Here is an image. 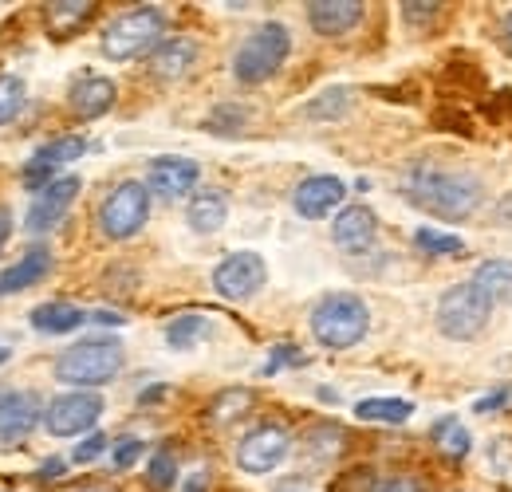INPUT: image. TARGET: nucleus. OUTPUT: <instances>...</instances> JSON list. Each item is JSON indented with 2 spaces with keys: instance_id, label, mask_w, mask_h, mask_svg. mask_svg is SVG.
<instances>
[{
  "instance_id": "f257e3e1",
  "label": "nucleus",
  "mask_w": 512,
  "mask_h": 492,
  "mask_svg": "<svg viewBox=\"0 0 512 492\" xmlns=\"http://www.w3.org/2000/svg\"><path fill=\"white\" fill-rule=\"evenodd\" d=\"M402 193L410 205H418L422 213L438 217V221H465L481 209L485 185L477 182L469 170H446V166H410L402 174Z\"/></svg>"
},
{
  "instance_id": "f03ea898",
  "label": "nucleus",
  "mask_w": 512,
  "mask_h": 492,
  "mask_svg": "<svg viewBox=\"0 0 512 492\" xmlns=\"http://www.w3.org/2000/svg\"><path fill=\"white\" fill-rule=\"evenodd\" d=\"M371 327V311L351 292H331L312 308V335L327 351H347L355 347Z\"/></svg>"
},
{
  "instance_id": "7ed1b4c3",
  "label": "nucleus",
  "mask_w": 512,
  "mask_h": 492,
  "mask_svg": "<svg viewBox=\"0 0 512 492\" xmlns=\"http://www.w3.org/2000/svg\"><path fill=\"white\" fill-rule=\"evenodd\" d=\"M162 32H166V16L162 8H130L123 16H115L103 32V56L115 63L134 60V56H146L162 44Z\"/></svg>"
},
{
  "instance_id": "20e7f679",
  "label": "nucleus",
  "mask_w": 512,
  "mask_h": 492,
  "mask_svg": "<svg viewBox=\"0 0 512 492\" xmlns=\"http://www.w3.org/2000/svg\"><path fill=\"white\" fill-rule=\"evenodd\" d=\"M489 315H493V300L469 280V284H457V288H449L446 296L438 300V331L453 339V343H469V339H477L481 331H485V323H489Z\"/></svg>"
},
{
  "instance_id": "39448f33",
  "label": "nucleus",
  "mask_w": 512,
  "mask_h": 492,
  "mask_svg": "<svg viewBox=\"0 0 512 492\" xmlns=\"http://www.w3.org/2000/svg\"><path fill=\"white\" fill-rule=\"evenodd\" d=\"M288 52H292L288 28H284V24H260L253 36L237 48V56H233V75H237L241 83H264V79H272V75L284 67Z\"/></svg>"
},
{
  "instance_id": "423d86ee",
  "label": "nucleus",
  "mask_w": 512,
  "mask_h": 492,
  "mask_svg": "<svg viewBox=\"0 0 512 492\" xmlns=\"http://www.w3.org/2000/svg\"><path fill=\"white\" fill-rule=\"evenodd\" d=\"M119 370H123V347L107 339L75 343L56 359V378L67 386H99V382H111Z\"/></svg>"
},
{
  "instance_id": "0eeeda50",
  "label": "nucleus",
  "mask_w": 512,
  "mask_h": 492,
  "mask_svg": "<svg viewBox=\"0 0 512 492\" xmlns=\"http://www.w3.org/2000/svg\"><path fill=\"white\" fill-rule=\"evenodd\" d=\"M146 217H150V189H146V182H134V178L115 185L107 193V201L99 205V229L111 241L134 237L146 225Z\"/></svg>"
},
{
  "instance_id": "6e6552de",
  "label": "nucleus",
  "mask_w": 512,
  "mask_h": 492,
  "mask_svg": "<svg viewBox=\"0 0 512 492\" xmlns=\"http://www.w3.org/2000/svg\"><path fill=\"white\" fill-rule=\"evenodd\" d=\"M103 418V398L91 390H71L48 402L44 410V426L52 437H79V433L95 430Z\"/></svg>"
},
{
  "instance_id": "1a4fd4ad",
  "label": "nucleus",
  "mask_w": 512,
  "mask_h": 492,
  "mask_svg": "<svg viewBox=\"0 0 512 492\" xmlns=\"http://www.w3.org/2000/svg\"><path fill=\"white\" fill-rule=\"evenodd\" d=\"M264 280H268V268L260 252H229L213 272V288L225 300H249L264 288Z\"/></svg>"
},
{
  "instance_id": "9d476101",
  "label": "nucleus",
  "mask_w": 512,
  "mask_h": 492,
  "mask_svg": "<svg viewBox=\"0 0 512 492\" xmlns=\"http://www.w3.org/2000/svg\"><path fill=\"white\" fill-rule=\"evenodd\" d=\"M288 449H292L288 430H280V426H256L237 445V465L245 473H253V477H264V473H272L288 457Z\"/></svg>"
},
{
  "instance_id": "9b49d317",
  "label": "nucleus",
  "mask_w": 512,
  "mask_h": 492,
  "mask_svg": "<svg viewBox=\"0 0 512 492\" xmlns=\"http://www.w3.org/2000/svg\"><path fill=\"white\" fill-rule=\"evenodd\" d=\"M75 193H79V178H56V182L44 185V189L32 197V205H28V217H24L28 233H52L67 217Z\"/></svg>"
},
{
  "instance_id": "f8f14e48",
  "label": "nucleus",
  "mask_w": 512,
  "mask_h": 492,
  "mask_svg": "<svg viewBox=\"0 0 512 492\" xmlns=\"http://www.w3.org/2000/svg\"><path fill=\"white\" fill-rule=\"evenodd\" d=\"M44 418V402L32 390H0V441L16 445Z\"/></svg>"
},
{
  "instance_id": "ddd939ff",
  "label": "nucleus",
  "mask_w": 512,
  "mask_h": 492,
  "mask_svg": "<svg viewBox=\"0 0 512 492\" xmlns=\"http://www.w3.org/2000/svg\"><path fill=\"white\" fill-rule=\"evenodd\" d=\"M343 197H347V185L339 182V178H331V174H316V178H308V182L296 185L292 205H296V213H300V217L320 221V217L335 213V209L343 205Z\"/></svg>"
},
{
  "instance_id": "4468645a",
  "label": "nucleus",
  "mask_w": 512,
  "mask_h": 492,
  "mask_svg": "<svg viewBox=\"0 0 512 492\" xmlns=\"http://www.w3.org/2000/svg\"><path fill=\"white\" fill-rule=\"evenodd\" d=\"M197 178H201V170H197L193 158L166 154V158H154L150 162V182H146V189L158 193V197H166V201H174V197H186L193 185H197Z\"/></svg>"
},
{
  "instance_id": "2eb2a0df",
  "label": "nucleus",
  "mask_w": 512,
  "mask_h": 492,
  "mask_svg": "<svg viewBox=\"0 0 512 492\" xmlns=\"http://www.w3.org/2000/svg\"><path fill=\"white\" fill-rule=\"evenodd\" d=\"M115 83L107 79V75H91V71H83L75 83H71V91H67V103H71V111L79 115V119H99V115H107L111 107H115Z\"/></svg>"
},
{
  "instance_id": "dca6fc26",
  "label": "nucleus",
  "mask_w": 512,
  "mask_h": 492,
  "mask_svg": "<svg viewBox=\"0 0 512 492\" xmlns=\"http://www.w3.org/2000/svg\"><path fill=\"white\" fill-rule=\"evenodd\" d=\"M379 237V221L367 205H347L335 225H331V241L343 248V252H367Z\"/></svg>"
},
{
  "instance_id": "f3484780",
  "label": "nucleus",
  "mask_w": 512,
  "mask_h": 492,
  "mask_svg": "<svg viewBox=\"0 0 512 492\" xmlns=\"http://www.w3.org/2000/svg\"><path fill=\"white\" fill-rule=\"evenodd\" d=\"M83 150H87V142H83L79 134L52 138V142H48V146H40V150H36V158L28 162V174H24V182H28L32 189H36V193H40V182H48L56 166H71L75 158H83Z\"/></svg>"
},
{
  "instance_id": "a211bd4d",
  "label": "nucleus",
  "mask_w": 512,
  "mask_h": 492,
  "mask_svg": "<svg viewBox=\"0 0 512 492\" xmlns=\"http://www.w3.org/2000/svg\"><path fill=\"white\" fill-rule=\"evenodd\" d=\"M308 20L320 36H343L363 20V4L359 0H312Z\"/></svg>"
},
{
  "instance_id": "6ab92c4d",
  "label": "nucleus",
  "mask_w": 512,
  "mask_h": 492,
  "mask_svg": "<svg viewBox=\"0 0 512 492\" xmlns=\"http://www.w3.org/2000/svg\"><path fill=\"white\" fill-rule=\"evenodd\" d=\"M197 60V44L190 36H174V40H162L154 52H150V71L158 79H182Z\"/></svg>"
},
{
  "instance_id": "aec40b11",
  "label": "nucleus",
  "mask_w": 512,
  "mask_h": 492,
  "mask_svg": "<svg viewBox=\"0 0 512 492\" xmlns=\"http://www.w3.org/2000/svg\"><path fill=\"white\" fill-rule=\"evenodd\" d=\"M52 268V252L48 248H32L24 260H16L12 268L0 272V296H12V292H24L32 284H40Z\"/></svg>"
},
{
  "instance_id": "412c9836",
  "label": "nucleus",
  "mask_w": 512,
  "mask_h": 492,
  "mask_svg": "<svg viewBox=\"0 0 512 492\" xmlns=\"http://www.w3.org/2000/svg\"><path fill=\"white\" fill-rule=\"evenodd\" d=\"M225 217H229V201H225L221 189H201L190 201V209H186V221H190V229H197V233L225 229Z\"/></svg>"
},
{
  "instance_id": "4be33fe9",
  "label": "nucleus",
  "mask_w": 512,
  "mask_h": 492,
  "mask_svg": "<svg viewBox=\"0 0 512 492\" xmlns=\"http://www.w3.org/2000/svg\"><path fill=\"white\" fill-rule=\"evenodd\" d=\"M87 319L91 315L83 308H75V304H40V308L32 311V327L44 331V335H67V331L83 327Z\"/></svg>"
},
{
  "instance_id": "5701e85b",
  "label": "nucleus",
  "mask_w": 512,
  "mask_h": 492,
  "mask_svg": "<svg viewBox=\"0 0 512 492\" xmlns=\"http://www.w3.org/2000/svg\"><path fill=\"white\" fill-rule=\"evenodd\" d=\"M91 12H95L91 0H56V4H48L44 20H48V32L64 40V36H71L75 28H83L91 20Z\"/></svg>"
},
{
  "instance_id": "b1692460",
  "label": "nucleus",
  "mask_w": 512,
  "mask_h": 492,
  "mask_svg": "<svg viewBox=\"0 0 512 492\" xmlns=\"http://www.w3.org/2000/svg\"><path fill=\"white\" fill-rule=\"evenodd\" d=\"M473 284L493 300V304H509L512 300V260H485L473 276Z\"/></svg>"
},
{
  "instance_id": "393cba45",
  "label": "nucleus",
  "mask_w": 512,
  "mask_h": 492,
  "mask_svg": "<svg viewBox=\"0 0 512 492\" xmlns=\"http://www.w3.org/2000/svg\"><path fill=\"white\" fill-rule=\"evenodd\" d=\"M410 414H414V402H406V398H363L355 406V418L383 422V426H402Z\"/></svg>"
},
{
  "instance_id": "a878e982",
  "label": "nucleus",
  "mask_w": 512,
  "mask_h": 492,
  "mask_svg": "<svg viewBox=\"0 0 512 492\" xmlns=\"http://www.w3.org/2000/svg\"><path fill=\"white\" fill-rule=\"evenodd\" d=\"M209 331H213V323H209L205 315H182V319H174V323L166 327V343H170L174 351H193L197 343L209 339Z\"/></svg>"
},
{
  "instance_id": "bb28decb",
  "label": "nucleus",
  "mask_w": 512,
  "mask_h": 492,
  "mask_svg": "<svg viewBox=\"0 0 512 492\" xmlns=\"http://www.w3.org/2000/svg\"><path fill=\"white\" fill-rule=\"evenodd\" d=\"M430 437H434V445H438L446 457H465V453L473 449V437L461 426V418H438Z\"/></svg>"
},
{
  "instance_id": "cd10ccee",
  "label": "nucleus",
  "mask_w": 512,
  "mask_h": 492,
  "mask_svg": "<svg viewBox=\"0 0 512 492\" xmlns=\"http://www.w3.org/2000/svg\"><path fill=\"white\" fill-rule=\"evenodd\" d=\"M414 245L430 256H461L465 252V241L453 237V233H442V229H418L414 233Z\"/></svg>"
},
{
  "instance_id": "c85d7f7f",
  "label": "nucleus",
  "mask_w": 512,
  "mask_h": 492,
  "mask_svg": "<svg viewBox=\"0 0 512 492\" xmlns=\"http://www.w3.org/2000/svg\"><path fill=\"white\" fill-rule=\"evenodd\" d=\"M249 406H253V394H249V390H225V394H217V402H213L209 418H213L217 426H225V422L241 418Z\"/></svg>"
},
{
  "instance_id": "c756f323",
  "label": "nucleus",
  "mask_w": 512,
  "mask_h": 492,
  "mask_svg": "<svg viewBox=\"0 0 512 492\" xmlns=\"http://www.w3.org/2000/svg\"><path fill=\"white\" fill-rule=\"evenodd\" d=\"M24 107V79L20 75H0V126L12 123Z\"/></svg>"
},
{
  "instance_id": "7c9ffc66",
  "label": "nucleus",
  "mask_w": 512,
  "mask_h": 492,
  "mask_svg": "<svg viewBox=\"0 0 512 492\" xmlns=\"http://www.w3.org/2000/svg\"><path fill=\"white\" fill-rule=\"evenodd\" d=\"M146 477H150V485H154V489L166 492L174 481H178V465H174V457H170V453H154V457H150Z\"/></svg>"
},
{
  "instance_id": "2f4dec72",
  "label": "nucleus",
  "mask_w": 512,
  "mask_h": 492,
  "mask_svg": "<svg viewBox=\"0 0 512 492\" xmlns=\"http://www.w3.org/2000/svg\"><path fill=\"white\" fill-rule=\"evenodd\" d=\"M347 99H351V91H347V87H335V91L320 95V99L308 107V115H312V119H331V115H343V111H347Z\"/></svg>"
},
{
  "instance_id": "473e14b6",
  "label": "nucleus",
  "mask_w": 512,
  "mask_h": 492,
  "mask_svg": "<svg viewBox=\"0 0 512 492\" xmlns=\"http://www.w3.org/2000/svg\"><path fill=\"white\" fill-rule=\"evenodd\" d=\"M103 449H107V437H103V433H91L87 441H79V445H75L71 461H75V465H91V461H95Z\"/></svg>"
},
{
  "instance_id": "72a5a7b5",
  "label": "nucleus",
  "mask_w": 512,
  "mask_h": 492,
  "mask_svg": "<svg viewBox=\"0 0 512 492\" xmlns=\"http://www.w3.org/2000/svg\"><path fill=\"white\" fill-rule=\"evenodd\" d=\"M138 457H142V441H138V437H123V441L115 445V453H111L115 469H130Z\"/></svg>"
},
{
  "instance_id": "f704fd0d",
  "label": "nucleus",
  "mask_w": 512,
  "mask_h": 492,
  "mask_svg": "<svg viewBox=\"0 0 512 492\" xmlns=\"http://www.w3.org/2000/svg\"><path fill=\"white\" fill-rule=\"evenodd\" d=\"M371 492H422V485H418V477L398 473V477H383V481H375Z\"/></svg>"
},
{
  "instance_id": "c9c22d12",
  "label": "nucleus",
  "mask_w": 512,
  "mask_h": 492,
  "mask_svg": "<svg viewBox=\"0 0 512 492\" xmlns=\"http://www.w3.org/2000/svg\"><path fill=\"white\" fill-rule=\"evenodd\" d=\"M300 363H304V355H300L296 347H276L272 359L264 363V374H276L280 367H300Z\"/></svg>"
},
{
  "instance_id": "e433bc0d",
  "label": "nucleus",
  "mask_w": 512,
  "mask_h": 492,
  "mask_svg": "<svg viewBox=\"0 0 512 492\" xmlns=\"http://www.w3.org/2000/svg\"><path fill=\"white\" fill-rule=\"evenodd\" d=\"M406 8V20H422V16H434L438 4H402Z\"/></svg>"
},
{
  "instance_id": "4c0bfd02",
  "label": "nucleus",
  "mask_w": 512,
  "mask_h": 492,
  "mask_svg": "<svg viewBox=\"0 0 512 492\" xmlns=\"http://www.w3.org/2000/svg\"><path fill=\"white\" fill-rule=\"evenodd\" d=\"M12 237V213L0 205V248H4V241Z\"/></svg>"
},
{
  "instance_id": "58836bf2",
  "label": "nucleus",
  "mask_w": 512,
  "mask_h": 492,
  "mask_svg": "<svg viewBox=\"0 0 512 492\" xmlns=\"http://www.w3.org/2000/svg\"><path fill=\"white\" fill-rule=\"evenodd\" d=\"M505 398H509V394H493V398H481V402H477V410H481V414H485V410H497V406H505Z\"/></svg>"
},
{
  "instance_id": "ea45409f",
  "label": "nucleus",
  "mask_w": 512,
  "mask_h": 492,
  "mask_svg": "<svg viewBox=\"0 0 512 492\" xmlns=\"http://www.w3.org/2000/svg\"><path fill=\"white\" fill-rule=\"evenodd\" d=\"M91 319H95V323H103V327H119V323H123V319H119V315H111V311H95Z\"/></svg>"
},
{
  "instance_id": "a19ab883",
  "label": "nucleus",
  "mask_w": 512,
  "mask_h": 492,
  "mask_svg": "<svg viewBox=\"0 0 512 492\" xmlns=\"http://www.w3.org/2000/svg\"><path fill=\"white\" fill-rule=\"evenodd\" d=\"M60 473H64V461H48V465L40 469V481H44V477H60Z\"/></svg>"
},
{
  "instance_id": "79ce46f5",
  "label": "nucleus",
  "mask_w": 512,
  "mask_h": 492,
  "mask_svg": "<svg viewBox=\"0 0 512 492\" xmlns=\"http://www.w3.org/2000/svg\"><path fill=\"white\" fill-rule=\"evenodd\" d=\"M201 481H205V477H190V485H186V492H201V489H205Z\"/></svg>"
},
{
  "instance_id": "37998d69",
  "label": "nucleus",
  "mask_w": 512,
  "mask_h": 492,
  "mask_svg": "<svg viewBox=\"0 0 512 492\" xmlns=\"http://www.w3.org/2000/svg\"><path fill=\"white\" fill-rule=\"evenodd\" d=\"M505 40H509V52H512V12L505 16Z\"/></svg>"
},
{
  "instance_id": "c03bdc74",
  "label": "nucleus",
  "mask_w": 512,
  "mask_h": 492,
  "mask_svg": "<svg viewBox=\"0 0 512 492\" xmlns=\"http://www.w3.org/2000/svg\"><path fill=\"white\" fill-rule=\"evenodd\" d=\"M8 355H12V351H8V347H0V367L8 363Z\"/></svg>"
},
{
  "instance_id": "a18cd8bd",
  "label": "nucleus",
  "mask_w": 512,
  "mask_h": 492,
  "mask_svg": "<svg viewBox=\"0 0 512 492\" xmlns=\"http://www.w3.org/2000/svg\"><path fill=\"white\" fill-rule=\"evenodd\" d=\"M284 492H304V489H284Z\"/></svg>"
},
{
  "instance_id": "49530a36",
  "label": "nucleus",
  "mask_w": 512,
  "mask_h": 492,
  "mask_svg": "<svg viewBox=\"0 0 512 492\" xmlns=\"http://www.w3.org/2000/svg\"><path fill=\"white\" fill-rule=\"evenodd\" d=\"M87 492H103V489H87Z\"/></svg>"
}]
</instances>
